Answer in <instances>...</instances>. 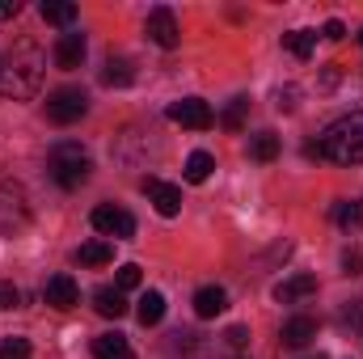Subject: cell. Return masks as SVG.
<instances>
[{"label":"cell","mask_w":363,"mask_h":359,"mask_svg":"<svg viewBox=\"0 0 363 359\" xmlns=\"http://www.w3.org/2000/svg\"><path fill=\"white\" fill-rule=\"evenodd\" d=\"M43 72H47V55L38 51V43L21 38L0 60V93L13 97V101H30L34 93L43 89Z\"/></svg>","instance_id":"1"},{"label":"cell","mask_w":363,"mask_h":359,"mask_svg":"<svg viewBox=\"0 0 363 359\" xmlns=\"http://www.w3.org/2000/svg\"><path fill=\"white\" fill-rule=\"evenodd\" d=\"M317 148L334 165H363V110L342 114L338 123H330L325 136L317 140Z\"/></svg>","instance_id":"2"},{"label":"cell","mask_w":363,"mask_h":359,"mask_svg":"<svg viewBox=\"0 0 363 359\" xmlns=\"http://www.w3.org/2000/svg\"><path fill=\"white\" fill-rule=\"evenodd\" d=\"M89 153L81 148V144H72V140H64V144H55L51 148V157H47V174L55 186H64V190H77V186H85L89 182Z\"/></svg>","instance_id":"3"},{"label":"cell","mask_w":363,"mask_h":359,"mask_svg":"<svg viewBox=\"0 0 363 359\" xmlns=\"http://www.w3.org/2000/svg\"><path fill=\"white\" fill-rule=\"evenodd\" d=\"M85 110H89V93L77 89V85H64V89H55L51 97H47V118L60 123V127L85 118Z\"/></svg>","instance_id":"4"},{"label":"cell","mask_w":363,"mask_h":359,"mask_svg":"<svg viewBox=\"0 0 363 359\" xmlns=\"http://www.w3.org/2000/svg\"><path fill=\"white\" fill-rule=\"evenodd\" d=\"M89 220H93V228H97L101 237H114V241H131V237H135V216L123 211V207L101 203V207H93Z\"/></svg>","instance_id":"5"},{"label":"cell","mask_w":363,"mask_h":359,"mask_svg":"<svg viewBox=\"0 0 363 359\" xmlns=\"http://www.w3.org/2000/svg\"><path fill=\"white\" fill-rule=\"evenodd\" d=\"M169 118L182 123V127H190V131H207L216 123V114H211V106L203 97H182V101H174L169 106Z\"/></svg>","instance_id":"6"},{"label":"cell","mask_w":363,"mask_h":359,"mask_svg":"<svg viewBox=\"0 0 363 359\" xmlns=\"http://www.w3.org/2000/svg\"><path fill=\"white\" fill-rule=\"evenodd\" d=\"M144 34H148L157 47H165V51H169V47H178V17H174L165 4H161V9H152V13H148V21H144Z\"/></svg>","instance_id":"7"},{"label":"cell","mask_w":363,"mask_h":359,"mask_svg":"<svg viewBox=\"0 0 363 359\" xmlns=\"http://www.w3.org/2000/svg\"><path fill=\"white\" fill-rule=\"evenodd\" d=\"M85 51H89L85 34L68 30V34H60V43H55V64H60L64 72H77V68L85 64Z\"/></svg>","instance_id":"8"},{"label":"cell","mask_w":363,"mask_h":359,"mask_svg":"<svg viewBox=\"0 0 363 359\" xmlns=\"http://www.w3.org/2000/svg\"><path fill=\"white\" fill-rule=\"evenodd\" d=\"M144 194L157 203V211L165 216V220H174L182 211V190L178 186H169V182H161V178H144Z\"/></svg>","instance_id":"9"},{"label":"cell","mask_w":363,"mask_h":359,"mask_svg":"<svg viewBox=\"0 0 363 359\" xmlns=\"http://www.w3.org/2000/svg\"><path fill=\"white\" fill-rule=\"evenodd\" d=\"M43 296H47L51 309H72V304H81V287H77L72 275H51L47 287H43Z\"/></svg>","instance_id":"10"},{"label":"cell","mask_w":363,"mask_h":359,"mask_svg":"<svg viewBox=\"0 0 363 359\" xmlns=\"http://www.w3.org/2000/svg\"><path fill=\"white\" fill-rule=\"evenodd\" d=\"M313 292H317V279L313 275H291V279H283L274 287V300L279 304H296V300H308Z\"/></svg>","instance_id":"11"},{"label":"cell","mask_w":363,"mask_h":359,"mask_svg":"<svg viewBox=\"0 0 363 359\" xmlns=\"http://www.w3.org/2000/svg\"><path fill=\"white\" fill-rule=\"evenodd\" d=\"M224 309H228V292H224V287L211 283V287H199V292H194V313H199L203 321H207V317H220Z\"/></svg>","instance_id":"12"},{"label":"cell","mask_w":363,"mask_h":359,"mask_svg":"<svg viewBox=\"0 0 363 359\" xmlns=\"http://www.w3.org/2000/svg\"><path fill=\"white\" fill-rule=\"evenodd\" d=\"M93 309H97L101 317H114V321H118V317H127L131 304H127V296H123L118 287H97V292H93Z\"/></svg>","instance_id":"13"},{"label":"cell","mask_w":363,"mask_h":359,"mask_svg":"<svg viewBox=\"0 0 363 359\" xmlns=\"http://www.w3.org/2000/svg\"><path fill=\"white\" fill-rule=\"evenodd\" d=\"M135 81V68H131V60H123V55H110L106 60V68H101V85H110V89H127Z\"/></svg>","instance_id":"14"},{"label":"cell","mask_w":363,"mask_h":359,"mask_svg":"<svg viewBox=\"0 0 363 359\" xmlns=\"http://www.w3.org/2000/svg\"><path fill=\"white\" fill-rule=\"evenodd\" d=\"M317 338V321L313 317H291L283 321V347H308Z\"/></svg>","instance_id":"15"},{"label":"cell","mask_w":363,"mask_h":359,"mask_svg":"<svg viewBox=\"0 0 363 359\" xmlns=\"http://www.w3.org/2000/svg\"><path fill=\"white\" fill-rule=\"evenodd\" d=\"M93 359H131V343L123 334H97L93 338Z\"/></svg>","instance_id":"16"},{"label":"cell","mask_w":363,"mask_h":359,"mask_svg":"<svg viewBox=\"0 0 363 359\" xmlns=\"http://www.w3.org/2000/svg\"><path fill=\"white\" fill-rule=\"evenodd\" d=\"M135 317H140V326H161V317H165V296H161V292H144V296L135 300Z\"/></svg>","instance_id":"17"},{"label":"cell","mask_w":363,"mask_h":359,"mask_svg":"<svg viewBox=\"0 0 363 359\" xmlns=\"http://www.w3.org/2000/svg\"><path fill=\"white\" fill-rule=\"evenodd\" d=\"M38 13H43V21L64 26V30L77 21V4H68V0H43V4H38Z\"/></svg>","instance_id":"18"},{"label":"cell","mask_w":363,"mask_h":359,"mask_svg":"<svg viewBox=\"0 0 363 359\" xmlns=\"http://www.w3.org/2000/svg\"><path fill=\"white\" fill-rule=\"evenodd\" d=\"M77 263L81 267H106V263H114V245L110 241H85L77 250Z\"/></svg>","instance_id":"19"},{"label":"cell","mask_w":363,"mask_h":359,"mask_svg":"<svg viewBox=\"0 0 363 359\" xmlns=\"http://www.w3.org/2000/svg\"><path fill=\"white\" fill-rule=\"evenodd\" d=\"M211 170H216V157H211V153H203V148H199V153H190V157H186V182H194V186H199V182L211 178Z\"/></svg>","instance_id":"20"},{"label":"cell","mask_w":363,"mask_h":359,"mask_svg":"<svg viewBox=\"0 0 363 359\" xmlns=\"http://www.w3.org/2000/svg\"><path fill=\"white\" fill-rule=\"evenodd\" d=\"M334 224H338V228H347V233H355V228L363 224V203H355V199L334 203Z\"/></svg>","instance_id":"21"},{"label":"cell","mask_w":363,"mask_h":359,"mask_svg":"<svg viewBox=\"0 0 363 359\" xmlns=\"http://www.w3.org/2000/svg\"><path fill=\"white\" fill-rule=\"evenodd\" d=\"M250 157L262 161V165H271L274 157H279V136H274V131H258V136L250 140Z\"/></svg>","instance_id":"22"},{"label":"cell","mask_w":363,"mask_h":359,"mask_svg":"<svg viewBox=\"0 0 363 359\" xmlns=\"http://www.w3.org/2000/svg\"><path fill=\"white\" fill-rule=\"evenodd\" d=\"M283 47H287L296 60H308L313 47H317V34H313V30H291V34H283Z\"/></svg>","instance_id":"23"},{"label":"cell","mask_w":363,"mask_h":359,"mask_svg":"<svg viewBox=\"0 0 363 359\" xmlns=\"http://www.w3.org/2000/svg\"><path fill=\"white\" fill-rule=\"evenodd\" d=\"M245 110H250V101H245V97H233L228 110L220 114V123H224L228 131H241V127H245Z\"/></svg>","instance_id":"24"},{"label":"cell","mask_w":363,"mask_h":359,"mask_svg":"<svg viewBox=\"0 0 363 359\" xmlns=\"http://www.w3.org/2000/svg\"><path fill=\"white\" fill-rule=\"evenodd\" d=\"M0 359H30V343H26V338H17V334L0 338Z\"/></svg>","instance_id":"25"},{"label":"cell","mask_w":363,"mask_h":359,"mask_svg":"<svg viewBox=\"0 0 363 359\" xmlns=\"http://www.w3.org/2000/svg\"><path fill=\"white\" fill-rule=\"evenodd\" d=\"M140 279H144V275H140V267H135V263H123V267H118V292L140 287Z\"/></svg>","instance_id":"26"},{"label":"cell","mask_w":363,"mask_h":359,"mask_svg":"<svg viewBox=\"0 0 363 359\" xmlns=\"http://www.w3.org/2000/svg\"><path fill=\"white\" fill-rule=\"evenodd\" d=\"M342 275H363V254L359 250H347V254H342Z\"/></svg>","instance_id":"27"},{"label":"cell","mask_w":363,"mask_h":359,"mask_svg":"<svg viewBox=\"0 0 363 359\" xmlns=\"http://www.w3.org/2000/svg\"><path fill=\"white\" fill-rule=\"evenodd\" d=\"M0 309H21V292H17L13 283L0 287Z\"/></svg>","instance_id":"28"},{"label":"cell","mask_w":363,"mask_h":359,"mask_svg":"<svg viewBox=\"0 0 363 359\" xmlns=\"http://www.w3.org/2000/svg\"><path fill=\"white\" fill-rule=\"evenodd\" d=\"M224 338H228V347H237V351H241V347L250 343V330H245V326H228V334H224Z\"/></svg>","instance_id":"29"},{"label":"cell","mask_w":363,"mask_h":359,"mask_svg":"<svg viewBox=\"0 0 363 359\" xmlns=\"http://www.w3.org/2000/svg\"><path fill=\"white\" fill-rule=\"evenodd\" d=\"M321 34H325L330 43H342V38H347V26H342V21L334 17V21H325V30H321Z\"/></svg>","instance_id":"30"},{"label":"cell","mask_w":363,"mask_h":359,"mask_svg":"<svg viewBox=\"0 0 363 359\" xmlns=\"http://www.w3.org/2000/svg\"><path fill=\"white\" fill-rule=\"evenodd\" d=\"M274 106H279V110H296V89H291V85H287V89H279V93H274Z\"/></svg>","instance_id":"31"},{"label":"cell","mask_w":363,"mask_h":359,"mask_svg":"<svg viewBox=\"0 0 363 359\" xmlns=\"http://www.w3.org/2000/svg\"><path fill=\"white\" fill-rule=\"evenodd\" d=\"M21 13V0H0V21H13Z\"/></svg>","instance_id":"32"},{"label":"cell","mask_w":363,"mask_h":359,"mask_svg":"<svg viewBox=\"0 0 363 359\" xmlns=\"http://www.w3.org/2000/svg\"><path fill=\"white\" fill-rule=\"evenodd\" d=\"M359 43H363V30H359Z\"/></svg>","instance_id":"33"},{"label":"cell","mask_w":363,"mask_h":359,"mask_svg":"<svg viewBox=\"0 0 363 359\" xmlns=\"http://www.w3.org/2000/svg\"><path fill=\"white\" fill-rule=\"evenodd\" d=\"M317 359H321V355H317Z\"/></svg>","instance_id":"34"}]
</instances>
